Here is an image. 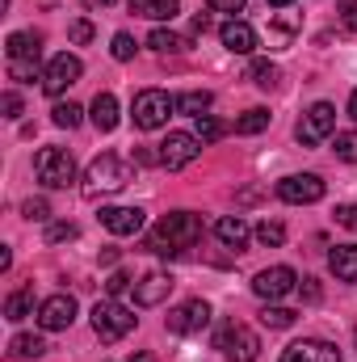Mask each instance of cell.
I'll return each instance as SVG.
<instances>
[{
  "label": "cell",
  "instance_id": "obj_1",
  "mask_svg": "<svg viewBox=\"0 0 357 362\" xmlns=\"http://www.w3.org/2000/svg\"><path fill=\"white\" fill-rule=\"evenodd\" d=\"M198 240H202V219H198L193 211H173V215H164V219L156 223L147 249H152V253H164V257H177L185 249H193Z\"/></svg>",
  "mask_w": 357,
  "mask_h": 362
},
{
  "label": "cell",
  "instance_id": "obj_2",
  "mask_svg": "<svg viewBox=\"0 0 357 362\" xmlns=\"http://www.w3.org/2000/svg\"><path fill=\"white\" fill-rule=\"evenodd\" d=\"M135 181V165L126 156H114V152H101L85 169V198H101V194H118L122 185Z\"/></svg>",
  "mask_w": 357,
  "mask_h": 362
},
{
  "label": "cell",
  "instance_id": "obj_3",
  "mask_svg": "<svg viewBox=\"0 0 357 362\" xmlns=\"http://www.w3.org/2000/svg\"><path fill=\"white\" fill-rule=\"evenodd\" d=\"M177 110V97H169L164 89H139L131 101V118L139 131H160Z\"/></svg>",
  "mask_w": 357,
  "mask_h": 362
},
{
  "label": "cell",
  "instance_id": "obj_4",
  "mask_svg": "<svg viewBox=\"0 0 357 362\" xmlns=\"http://www.w3.org/2000/svg\"><path fill=\"white\" fill-rule=\"evenodd\" d=\"M34 177L42 181L47 189H68L76 181V160L68 148H42L34 156Z\"/></svg>",
  "mask_w": 357,
  "mask_h": 362
},
{
  "label": "cell",
  "instance_id": "obj_5",
  "mask_svg": "<svg viewBox=\"0 0 357 362\" xmlns=\"http://www.w3.org/2000/svg\"><path fill=\"white\" fill-rule=\"evenodd\" d=\"M214 346L223 350L227 362H257V354H261V337H257L248 325H240V320H227V325L219 329Z\"/></svg>",
  "mask_w": 357,
  "mask_h": 362
},
{
  "label": "cell",
  "instance_id": "obj_6",
  "mask_svg": "<svg viewBox=\"0 0 357 362\" xmlns=\"http://www.w3.org/2000/svg\"><path fill=\"white\" fill-rule=\"evenodd\" d=\"M131 329H135V316H131L118 299H105V303L92 308V333H97L101 341H122Z\"/></svg>",
  "mask_w": 357,
  "mask_h": 362
},
{
  "label": "cell",
  "instance_id": "obj_7",
  "mask_svg": "<svg viewBox=\"0 0 357 362\" xmlns=\"http://www.w3.org/2000/svg\"><path fill=\"white\" fill-rule=\"evenodd\" d=\"M202 156V139L193 131H169V139L160 144V165L164 169H185Z\"/></svg>",
  "mask_w": 357,
  "mask_h": 362
},
{
  "label": "cell",
  "instance_id": "obj_8",
  "mask_svg": "<svg viewBox=\"0 0 357 362\" xmlns=\"http://www.w3.org/2000/svg\"><path fill=\"white\" fill-rule=\"evenodd\" d=\"M80 72H85V64L76 59V55H55L47 68H42V93H51V97H59L63 89H72L76 81H80Z\"/></svg>",
  "mask_w": 357,
  "mask_h": 362
},
{
  "label": "cell",
  "instance_id": "obj_9",
  "mask_svg": "<svg viewBox=\"0 0 357 362\" xmlns=\"http://www.w3.org/2000/svg\"><path fill=\"white\" fill-rule=\"evenodd\" d=\"M332 131H337V105H328V101H315V105L298 118V139H303V144H324Z\"/></svg>",
  "mask_w": 357,
  "mask_h": 362
},
{
  "label": "cell",
  "instance_id": "obj_10",
  "mask_svg": "<svg viewBox=\"0 0 357 362\" xmlns=\"http://www.w3.org/2000/svg\"><path fill=\"white\" fill-rule=\"evenodd\" d=\"M324 189H328V185H324V177H315V173H294V177L277 181V198H282V202H294V206L320 202Z\"/></svg>",
  "mask_w": 357,
  "mask_h": 362
},
{
  "label": "cell",
  "instance_id": "obj_11",
  "mask_svg": "<svg viewBox=\"0 0 357 362\" xmlns=\"http://www.w3.org/2000/svg\"><path fill=\"white\" fill-rule=\"evenodd\" d=\"M72 320H76V299L72 295H51V299L38 303V325L47 333H63Z\"/></svg>",
  "mask_w": 357,
  "mask_h": 362
},
{
  "label": "cell",
  "instance_id": "obj_12",
  "mask_svg": "<svg viewBox=\"0 0 357 362\" xmlns=\"http://www.w3.org/2000/svg\"><path fill=\"white\" fill-rule=\"evenodd\" d=\"M210 325V308L202 303V299H185V303H177L173 312H169V333H202Z\"/></svg>",
  "mask_w": 357,
  "mask_h": 362
},
{
  "label": "cell",
  "instance_id": "obj_13",
  "mask_svg": "<svg viewBox=\"0 0 357 362\" xmlns=\"http://www.w3.org/2000/svg\"><path fill=\"white\" fill-rule=\"evenodd\" d=\"M294 282H298V274L290 270V266H269V270H261L253 278V291L261 299H282V295L294 291Z\"/></svg>",
  "mask_w": 357,
  "mask_h": 362
},
{
  "label": "cell",
  "instance_id": "obj_14",
  "mask_svg": "<svg viewBox=\"0 0 357 362\" xmlns=\"http://www.w3.org/2000/svg\"><path fill=\"white\" fill-rule=\"evenodd\" d=\"M173 274H164V270H156V274H147V278H139L135 282V303L139 308H156V303H164L169 295H173Z\"/></svg>",
  "mask_w": 357,
  "mask_h": 362
},
{
  "label": "cell",
  "instance_id": "obj_15",
  "mask_svg": "<svg viewBox=\"0 0 357 362\" xmlns=\"http://www.w3.org/2000/svg\"><path fill=\"white\" fill-rule=\"evenodd\" d=\"M282 362H341V350L328 346V341L303 337V341H294V346L282 350Z\"/></svg>",
  "mask_w": 357,
  "mask_h": 362
},
{
  "label": "cell",
  "instance_id": "obj_16",
  "mask_svg": "<svg viewBox=\"0 0 357 362\" xmlns=\"http://www.w3.org/2000/svg\"><path fill=\"white\" fill-rule=\"evenodd\" d=\"M101 223L114 236H135V232H143V211L139 206H101Z\"/></svg>",
  "mask_w": 357,
  "mask_h": 362
},
{
  "label": "cell",
  "instance_id": "obj_17",
  "mask_svg": "<svg viewBox=\"0 0 357 362\" xmlns=\"http://www.w3.org/2000/svg\"><path fill=\"white\" fill-rule=\"evenodd\" d=\"M219 38H223V47L236 51V55H253V51H257V30H253L248 21H227V25L219 30Z\"/></svg>",
  "mask_w": 357,
  "mask_h": 362
},
{
  "label": "cell",
  "instance_id": "obj_18",
  "mask_svg": "<svg viewBox=\"0 0 357 362\" xmlns=\"http://www.w3.org/2000/svg\"><path fill=\"white\" fill-rule=\"evenodd\" d=\"M214 236H219L227 249H244V245H248V236H253V228H248L240 215H223V219L214 223Z\"/></svg>",
  "mask_w": 357,
  "mask_h": 362
},
{
  "label": "cell",
  "instance_id": "obj_19",
  "mask_svg": "<svg viewBox=\"0 0 357 362\" xmlns=\"http://www.w3.org/2000/svg\"><path fill=\"white\" fill-rule=\"evenodd\" d=\"M89 114H92V127H97L101 135H109V131L118 127V101H114V93H97Z\"/></svg>",
  "mask_w": 357,
  "mask_h": 362
},
{
  "label": "cell",
  "instance_id": "obj_20",
  "mask_svg": "<svg viewBox=\"0 0 357 362\" xmlns=\"http://www.w3.org/2000/svg\"><path fill=\"white\" fill-rule=\"evenodd\" d=\"M328 266L341 282H357V245H337L328 253Z\"/></svg>",
  "mask_w": 357,
  "mask_h": 362
},
{
  "label": "cell",
  "instance_id": "obj_21",
  "mask_svg": "<svg viewBox=\"0 0 357 362\" xmlns=\"http://www.w3.org/2000/svg\"><path fill=\"white\" fill-rule=\"evenodd\" d=\"M8 59H38L42 55V38L38 34H8Z\"/></svg>",
  "mask_w": 357,
  "mask_h": 362
},
{
  "label": "cell",
  "instance_id": "obj_22",
  "mask_svg": "<svg viewBox=\"0 0 357 362\" xmlns=\"http://www.w3.org/2000/svg\"><path fill=\"white\" fill-rule=\"evenodd\" d=\"M210 105H214V97H210L206 89H189V93L177 97V114H189V118H202Z\"/></svg>",
  "mask_w": 357,
  "mask_h": 362
},
{
  "label": "cell",
  "instance_id": "obj_23",
  "mask_svg": "<svg viewBox=\"0 0 357 362\" xmlns=\"http://www.w3.org/2000/svg\"><path fill=\"white\" fill-rule=\"evenodd\" d=\"M30 312H34V291H13V295L4 299V320L17 325V320H25Z\"/></svg>",
  "mask_w": 357,
  "mask_h": 362
},
{
  "label": "cell",
  "instance_id": "obj_24",
  "mask_svg": "<svg viewBox=\"0 0 357 362\" xmlns=\"http://www.w3.org/2000/svg\"><path fill=\"white\" fill-rule=\"evenodd\" d=\"M227 131H231V127H227V122H219L214 114H202V118H193V135H198L202 144H214V139H223Z\"/></svg>",
  "mask_w": 357,
  "mask_h": 362
},
{
  "label": "cell",
  "instance_id": "obj_25",
  "mask_svg": "<svg viewBox=\"0 0 357 362\" xmlns=\"http://www.w3.org/2000/svg\"><path fill=\"white\" fill-rule=\"evenodd\" d=\"M147 47L160 51V55H173V51H185L189 42H185L181 34H173V30H152V34H147Z\"/></svg>",
  "mask_w": 357,
  "mask_h": 362
},
{
  "label": "cell",
  "instance_id": "obj_26",
  "mask_svg": "<svg viewBox=\"0 0 357 362\" xmlns=\"http://www.w3.org/2000/svg\"><path fill=\"white\" fill-rule=\"evenodd\" d=\"M265 127H269V110H248V114H240V118H236V127H231V131H236V135H261Z\"/></svg>",
  "mask_w": 357,
  "mask_h": 362
},
{
  "label": "cell",
  "instance_id": "obj_27",
  "mask_svg": "<svg viewBox=\"0 0 357 362\" xmlns=\"http://www.w3.org/2000/svg\"><path fill=\"white\" fill-rule=\"evenodd\" d=\"M13 354H17V358H42V354H47V341L34 337V333H17V337H13Z\"/></svg>",
  "mask_w": 357,
  "mask_h": 362
},
{
  "label": "cell",
  "instance_id": "obj_28",
  "mask_svg": "<svg viewBox=\"0 0 357 362\" xmlns=\"http://www.w3.org/2000/svg\"><path fill=\"white\" fill-rule=\"evenodd\" d=\"M8 76H13V81H21V85H30V81H42V72H38V59H8Z\"/></svg>",
  "mask_w": 357,
  "mask_h": 362
},
{
  "label": "cell",
  "instance_id": "obj_29",
  "mask_svg": "<svg viewBox=\"0 0 357 362\" xmlns=\"http://www.w3.org/2000/svg\"><path fill=\"white\" fill-rule=\"evenodd\" d=\"M80 114H85V110H80L76 101H59V105L51 110V118H55V127H68V131H72V127H80Z\"/></svg>",
  "mask_w": 357,
  "mask_h": 362
},
{
  "label": "cell",
  "instance_id": "obj_30",
  "mask_svg": "<svg viewBox=\"0 0 357 362\" xmlns=\"http://www.w3.org/2000/svg\"><path fill=\"white\" fill-rule=\"evenodd\" d=\"M248 76H253V85H257V89H273V85H277V64L257 59V64L248 68Z\"/></svg>",
  "mask_w": 357,
  "mask_h": 362
},
{
  "label": "cell",
  "instance_id": "obj_31",
  "mask_svg": "<svg viewBox=\"0 0 357 362\" xmlns=\"http://www.w3.org/2000/svg\"><path fill=\"white\" fill-rule=\"evenodd\" d=\"M257 240H261L265 249H277V245L286 240V228H282L277 219H261V223H257Z\"/></svg>",
  "mask_w": 357,
  "mask_h": 362
},
{
  "label": "cell",
  "instance_id": "obj_32",
  "mask_svg": "<svg viewBox=\"0 0 357 362\" xmlns=\"http://www.w3.org/2000/svg\"><path fill=\"white\" fill-rule=\"evenodd\" d=\"M294 316H298V312H290V308H265V312H261V325H265V329H290Z\"/></svg>",
  "mask_w": 357,
  "mask_h": 362
},
{
  "label": "cell",
  "instance_id": "obj_33",
  "mask_svg": "<svg viewBox=\"0 0 357 362\" xmlns=\"http://www.w3.org/2000/svg\"><path fill=\"white\" fill-rule=\"evenodd\" d=\"M337 156L345 165H357V131H337Z\"/></svg>",
  "mask_w": 357,
  "mask_h": 362
},
{
  "label": "cell",
  "instance_id": "obj_34",
  "mask_svg": "<svg viewBox=\"0 0 357 362\" xmlns=\"http://www.w3.org/2000/svg\"><path fill=\"white\" fill-rule=\"evenodd\" d=\"M177 13H181V0H152V8H147L152 21H173Z\"/></svg>",
  "mask_w": 357,
  "mask_h": 362
},
{
  "label": "cell",
  "instance_id": "obj_35",
  "mask_svg": "<svg viewBox=\"0 0 357 362\" xmlns=\"http://www.w3.org/2000/svg\"><path fill=\"white\" fill-rule=\"evenodd\" d=\"M109 51H114V59L126 64V59H135V38H131V34H114V47H109Z\"/></svg>",
  "mask_w": 357,
  "mask_h": 362
},
{
  "label": "cell",
  "instance_id": "obj_36",
  "mask_svg": "<svg viewBox=\"0 0 357 362\" xmlns=\"http://www.w3.org/2000/svg\"><path fill=\"white\" fill-rule=\"evenodd\" d=\"M63 240H76V223H51L47 228V245H63Z\"/></svg>",
  "mask_w": 357,
  "mask_h": 362
},
{
  "label": "cell",
  "instance_id": "obj_37",
  "mask_svg": "<svg viewBox=\"0 0 357 362\" xmlns=\"http://www.w3.org/2000/svg\"><path fill=\"white\" fill-rule=\"evenodd\" d=\"M21 211H25V219H51V206H47V198H30Z\"/></svg>",
  "mask_w": 357,
  "mask_h": 362
},
{
  "label": "cell",
  "instance_id": "obj_38",
  "mask_svg": "<svg viewBox=\"0 0 357 362\" xmlns=\"http://www.w3.org/2000/svg\"><path fill=\"white\" fill-rule=\"evenodd\" d=\"M337 223H341V228H349V232H357V202L337 206Z\"/></svg>",
  "mask_w": 357,
  "mask_h": 362
},
{
  "label": "cell",
  "instance_id": "obj_39",
  "mask_svg": "<svg viewBox=\"0 0 357 362\" xmlns=\"http://www.w3.org/2000/svg\"><path fill=\"white\" fill-rule=\"evenodd\" d=\"M337 8H341L345 30H353V34H357V0H337Z\"/></svg>",
  "mask_w": 357,
  "mask_h": 362
},
{
  "label": "cell",
  "instance_id": "obj_40",
  "mask_svg": "<svg viewBox=\"0 0 357 362\" xmlns=\"http://www.w3.org/2000/svg\"><path fill=\"white\" fill-rule=\"evenodd\" d=\"M126 286H131V278L118 270V274H109V282H105V291H109V299H118V295H126Z\"/></svg>",
  "mask_w": 357,
  "mask_h": 362
},
{
  "label": "cell",
  "instance_id": "obj_41",
  "mask_svg": "<svg viewBox=\"0 0 357 362\" xmlns=\"http://www.w3.org/2000/svg\"><path fill=\"white\" fill-rule=\"evenodd\" d=\"M68 34H72V42H76V47H85V42L92 38V25L80 17V21H72V30H68Z\"/></svg>",
  "mask_w": 357,
  "mask_h": 362
},
{
  "label": "cell",
  "instance_id": "obj_42",
  "mask_svg": "<svg viewBox=\"0 0 357 362\" xmlns=\"http://www.w3.org/2000/svg\"><path fill=\"white\" fill-rule=\"evenodd\" d=\"M206 4H210L214 13H244V4H248V0H206Z\"/></svg>",
  "mask_w": 357,
  "mask_h": 362
},
{
  "label": "cell",
  "instance_id": "obj_43",
  "mask_svg": "<svg viewBox=\"0 0 357 362\" xmlns=\"http://www.w3.org/2000/svg\"><path fill=\"white\" fill-rule=\"evenodd\" d=\"M0 105H4V118H21V97H17V93H4Z\"/></svg>",
  "mask_w": 357,
  "mask_h": 362
},
{
  "label": "cell",
  "instance_id": "obj_44",
  "mask_svg": "<svg viewBox=\"0 0 357 362\" xmlns=\"http://www.w3.org/2000/svg\"><path fill=\"white\" fill-rule=\"evenodd\" d=\"M303 282H307V286H303V295L315 303V299H320V286H315V278H303Z\"/></svg>",
  "mask_w": 357,
  "mask_h": 362
},
{
  "label": "cell",
  "instance_id": "obj_45",
  "mask_svg": "<svg viewBox=\"0 0 357 362\" xmlns=\"http://www.w3.org/2000/svg\"><path fill=\"white\" fill-rule=\"evenodd\" d=\"M206 30H210V17H206V13H202V17H193V34H206Z\"/></svg>",
  "mask_w": 357,
  "mask_h": 362
},
{
  "label": "cell",
  "instance_id": "obj_46",
  "mask_svg": "<svg viewBox=\"0 0 357 362\" xmlns=\"http://www.w3.org/2000/svg\"><path fill=\"white\" fill-rule=\"evenodd\" d=\"M147 8H152V0H131V13H139V17H147Z\"/></svg>",
  "mask_w": 357,
  "mask_h": 362
},
{
  "label": "cell",
  "instance_id": "obj_47",
  "mask_svg": "<svg viewBox=\"0 0 357 362\" xmlns=\"http://www.w3.org/2000/svg\"><path fill=\"white\" fill-rule=\"evenodd\" d=\"M349 118H353V122H357V89L349 93Z\"/></svg>",
  "mask_w": 357,
  "mask_h": 362
},
{
  "label": "cell",
  "instance_id": "obj_48",
  "mask_svg": "<svg viewBox=\"0 0 357 362\" xmlns=\"http://www.w3.org/2000/svg\"><path fill=\"white\" fill-rule=\"evenodd\" d=\"M131 362H156V358H152V354H135Z\"/></svg>",
  "mask_w": 357,
  "mask_h": 362
},
{
  "label": "cell",
  "instance_id": "obj_49",
  "mask_svg": "<svg viewBox=\"0 0 357 362\" xmlns=\"http://www.w3.org/2000/svg\"><path fill=\"white\" fill-rule=\"evenodd\" d=\"M269 4H277V8H286V4H294V0H269Z\"/></svg>",
  "mask_w": 357,
  "mask_h": 362
},
{
  "label": "cell",
  "instance_id": "obj_50",
  "mask_svg": "<svg viewBox=\"0 0 357 362\" xmlns=\"http://www.w3.org/2000/svg\"><path fill=\"white\" fill-rule=\"evenodd\" d=\"M97 4H114V0H97Z\"/></svg>",
  "mask_w": 357,
  "mask_h": 362
}]
</instances>
